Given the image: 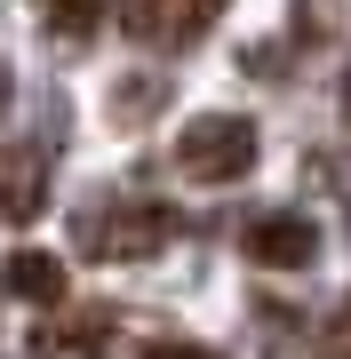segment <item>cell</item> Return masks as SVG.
Segmentation results:
<instances>
[{
  "mask_svg": "<svg viewBox=\"0 0 351 359\" xmlns=\"http://www.w3.org/2000/svg\"><path fill=\"white\" fill-rule=\"evenodd\" d=\"M256 152H263V136H256L247 112H200V120H184V136H176V168L200 176V184H240L247 168H256Z\"/></svg>",
  "mask_w": 351,
  "mask_h": 359,
  "instance_id": "1",
  "label": "cell"
},
{
  "mask_svg": "<svg viewBox=\"0 0 351 359\" xmlns=\"http://www.w3.org/2000/svg\"><path fill=\"white\" fill-rule=\"evenodd\" d=\"M72 231H80V256L136 264V256H152L160 240H176V208H160V200H112V208H88Z\"/></svg>",
  "mask_w": 351,
  "mask_h": 359,
  "instance_id": "2",
  "label": "cell"
},
{
  "mask_svg": "<svg viewBox=\"0 0 351 359\" xmlns=\"http://www.w3.org/2000/svg\"><path fill=\"white\" fill-rule=\"evenodd\" d=\"M32 359H104L112 351V304H56L32 327Z\"/></svg>",
  "mask_w": 351,
  "mask_h": 359,
  "instance_id": "3",
  "label": "cell"
},
{
  "mask_svg": "<svg viewBox=\"0 0 351 359\" xmlns=\"http://www.w3.org/2000/svg\"><path fill=\"white\" fill-rule=\"evenodd\" d=\"M247 264H263V271H303L319 256V224L312 216H296V208H272V216H256L247 224Z\"/></svg>",
  "mask_w": 351,
  "mask_h": 359,
  "instance_id": "4",
  "label": "cell"
},
{
  "mask_svg": "<svg viewBox=\"0 0 351 359\" xmlns=\"http://www.w3.org/2000/svg\"><path fill=\"white\" fill-rule=\"evenodd\" d=\"M216 16H223V0H136L128 32H144V40H200Z\"/></svg>",
  "mask_w": 351,
  "mask_h": 359,
  "instance_id": "5",
  "label": "cell"
},
{
  "mask_svg": "<svg viewBox=\"0 0 351 359\" xmlns=\"http://www.w3.org/2000/svg\"><path fill=\"white\" fill-rule=\"evenodd\" d=\"M40 192H48V152H32V144L0 152V216H8V224H32L40 216Z\"/></svg>",
  "mask_w": 351,
  "mask_h": 359,
  "instance_id": "6",
  "label": "cell"
},
{
  "mask_svg": "<svg viewBox=\"0 0 351 359\" xmlns=\"http://www.w3.org/2000/svg\"><path fill=\"white\" fill-rule=\"evenodd\" d=\"M0 280H8V295H25V304H40V311L64 304V264H56L48 248H16V256L0 264Z\"/></svg>",
  "mask_w": 351,
  "mask_h": 359,
  "instance_id": "7",
  "label": "cell"
},
{
  "mask_svg": "<svg viewBox=\"0 0 351 359\" xmlns=\"http://www.w3.org/2000/svg\"><path fill=\"white\" fill-rule=\"evenodd\" d=\"M112 16V0H48V25H56V40H88L96 25Z\"/></svg>",
  "mask_w": 351,
  "mask_h": 359,
  "instance_id": "8",
  "label": "cell"
},
{
  "mask_svg": "<svg viewBox=\"0 0 351 359\" xmlns=\"http://www.w3.org/2000/svg\"><path fill=\"white\" fill-rule=\"evenodd\" d=\"M144 359H223V351H208V344H152Z\"/></svg>",
  "mask_w": 351,
  "mask_h": 359,
  "instance_id": "9",
  "label": "cell"
},
{
  "mask_svg": "<svg viewBox=\"0 0 351 359\" xmlns=\"http://www.w3.org/2000/svg\"><path fill=\"white\" fill-rule=\"evenodd\" d=\"M343 120H351V80H343Z\"/></svg>",
  "mask_w": 351,
  "mask_h": 359,
  "instance_id": "10",
  "label": "cell"
}]
</instances>
